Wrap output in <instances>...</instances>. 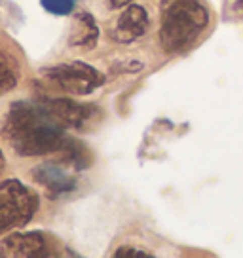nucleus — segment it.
<instances>
[{
    "label": "nucleus",
    "mask_w": 243,
    "mask_h": 258,
    "mask_svg": "<svg viewBox=\"0 0 243 258\" xmlns=\"http://www.w3.org/2000/svg\"><path fill=\"white\" fill-rule=\"evenodd\" d=\"M17 80H19L17 63L4 51H0V95L16 88Z\"/></svg>",
    "instance_id": "10"
},
{
    "label": "nucleus",
    "mask_w": 243,
    "mask_h": 258,
    "mask_svg": "<svg viewBox=\"0 0 243 258\" xmlns=\"http://www.w3.org/2000/svg\"><path fill=\"white\" fill-rule=\"evenodd\" d=\"M131 0H110V6L112 8H122V6H126V4H130Z\"/></svg>",
    "instance_id": "13"
},
{
    "label": "nucleus",
    "mask_w": 243,
    "mask_h": 258,
    "mask_svg": "<svg viewBox=\"0 0 243 258\" xmlns=\"http://www.w3.org/2000/svg\"><path fill=\"white\" fill-rule=\"evenodd\" d=\"M209 14L200 0H165L162 8L160 40L165 51L187 49L207 27Z\"/></svg>",
    "instance_id": "2"
},
{
    "label": "nucleus",
    "mask_w": 243,
    "mask_h": 258,
    "mask_svg": "<svg viewBox=\"0 0 243 258\" xmlns=\"http://www.w3.org/2000/svg\"><path fill=\"white\" fill-rule=\"evenodd\" d=\"M44 10H48L49 14L55 16H67L74 8V0H42Z\"/></svg>",
    "instance_id": "11"
},
{
    "label": "nucleus",
    "mask_w": 243,
    "mask_h": 258,
    "mask_svg": "<svg viewBox=\"0 0 243 258\" xmlns=\"http://www.w3.org/2000/svg\"><path fill=\"white\" fill-rule=\"evenodd\" d=\"M46 105L67 127L88 129L95 125L101 116L97 106L84 105V103H78L73 99H51V101H46Z\"/></svg>",
    "instance_id": "6"
},
{
    "label": "nucleus",
    "mask_w": 243,
    "mask_h": 258,
    "mask_svg": "<svg viewBox=\"0 0 243 258\" xmlns=\"http://www.w3.org/2000/svg\"><path fill=\"white\" fill-rule=\"evenodd\" d=\"M51 254L48 239L40 232L12 234L0 241V258H44Z\"/></svg>",
    "instance_id": "5"
},
{
    "label": "nucleus",
    "mask_w": 243,
    "mask_h": 258,
    "mask_svg": "<svg viewBox=\"0 0 243 258\" xmlns=\"http://www.w3.org/2000/svg\"><path fill=\"white\" fill-rule=\"evenodd\" d=\"M4 169V154H2V150H0V171Z\"/></svg>",
    "instance_id": "14"
},
{
    "label": "nucleus",
    "mask_w": 243,
    "mask_h": 258,
    "mask_svg": "<svg viewBox=\"0 0 243 258\" xmlns=\"http://www.w3.org/2000/svg\"><path fill=\"white\" fill-rule=\"evenodd\" d=\"M114 256L118 258H150L152 254L150 252H146L145 249H137V247H120V249L114 252Z\"/></svg>",
    "instance_id": "12"
},
{
    "label": "nucleus",
    "mask_w": 243,
    "mask_h": 258,
    "mask_svg": "<svg viewBox=\"0 0 243 258\" xmlns=\"http://www.w3.org/2000/svg\"><path fill=\"white\" fill-rule=\"evenodd\" d=\"M241 6H243V0H241Z\"/></svg>",
    "instance_id": "15"
},
{
    "label": "nucleus",
    "mask_w": 243,
    "mask_h": 258,
    "mask_svg": "<svg viewBox=\"0 0 243 258\" xmlns=\"http://www.w3.org/2000/svg\"><path fill=\"white\" fill-rule=\"evenodd\" d=\"M34 180L46 186L51 194L73 192L78 184V178L63 169L59 163H42L40 167L34 169Z\"/></svg>",
    "instance_id": "8"
},
{
    "label": "nucleus",
    "mask_w": 243,
    "mask_h": 258,
    "mask_svg": "<svg viewBox=\"0 0 243 258\" xmlns=\"http://www.w3.org/2000/svg\"><path fill=\"white\" fill-rule=\"evenodd\" d=\"M67 125L46 103L21 101L12 105L4 121V139L19 156H46L63 150L71 139Z\"/></svg>",
    "instance_id": "1"
},
{
    "label": "nucleus",
    "mask_w": 243,
    "mask_h": 258,
    "mask_svg": "<svg viewBox=\"0 0 243 258\" xmlns=\"http://www.w3.org/2000/svg\"><path fill=\"white\" fill-rule=\"evenodd\" d=\"M97 38L99 29L97 25H95V19L89 14H80L73 25L71 44L73 46H80V48H93L97 44Z\"/></svg>",
    "instance_id": "9"
},
{
    "label": "nucleus",
    "mask_w": 243,
    "mask_h": 258,
    "mask_svg": "<svg viewBox=\"0 0 243 258\" xmlns=\"http://www.w3.org/2000/svg\"><path fill=\"white\" fill-rule=\"evenodd\" d=\"M148 29V16L143 6L133 4L128 10L122 12V16L116 21L114 27V36L116 40L124 42V44H130V42L141 38Z\"/></svg>",
    "instance_id": "7"
},
{
    "label": "nucleus",
    "mask_w": 243,
    "mask_h": 258,
    "mask_svg": "<svg viewBox=\"0 0 243 258\" xmlns=\"http://www.w3.org/2000/svg\"><path fill=\"white\" fill-rule=\"evenodd\" d=\"M38 196L19 180L0 182V234L29 224L38 211Z\"/></svg>",
    "instance_id": "3"
},
{
    "label": "nucleus",
    "mask_w": 243,
    "mask_h": 258,
    "mask_svg": "<svg viewBox=\"0 0 243 258\" xmlns=\"http://www.w3.org/2000/svg\"><path fill=\"white\" fill-rule=\"evenodd\" d=\"M42 74L63 91L73 93V95H89L105 82V76L97 69L86 63L53 64V67L44 69Z\"/></svg>",
    "instance_id": "4"
}]
</instances>
